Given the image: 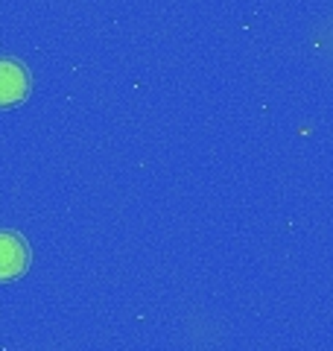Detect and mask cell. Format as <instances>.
<instances>
[{
    "label": "cell",
    "mask_w": 333,
    "mask_h": 351,
    "mask_svg": "<svg viewBox=\"0 0 333 351\" xmlns=\"http://www.w3.org/2000/svg\"><path fill=\"white\" fill-rule=\"evenodd\" d=\"M32 263V249L24 234L0 228V284L15 281L29 269Z\"/></svg>",
    "instance_id": "obj_2"
},
{
    "label": "cell",
    "mask_w": 333,
    "mask_h": 351,
    "mask_svg": "<svg viewBox=\"0 0 333 351\" xmlns=\"http://www.w3.org/2000/svg\"><path fill=\"white\" fill-rule=\"evenodd\" d=\"M29 91H32V76L27 64L12 56L0 59V108H15L27 103Z\"/></svg>",
    "instance_id": "obj_1"
}]
</instances>
